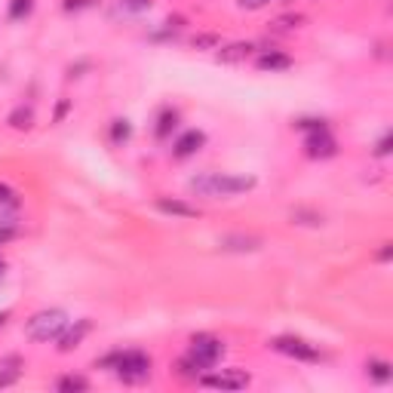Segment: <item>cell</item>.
Wrapping results in <instances>:
<instances>
[{
	"label": "cell",
	"instance_id": "cell-1",
	"mask_svg": "<svg viewBox=\"0 0 393 393\" xmlns=\"http://www.w3.org/2000/svg\"><path fill=\"white\" fill-rule=\"evenodd\" d=\"M188 188L200 197H240L246 191L255 188V178L252 175H233V172H203V175H194L188 182Z\"/></svg>",
	"mask_w": 393,
	"mask_h": 393
},
{
	"label": "cell",
	"instance_id": "cell-2",
	"mask_svg": "<svg viewBox=\"0 0 393 393\" xmlns=\"http://www.w3.org/2000/svg\"><path fill=\"white\" fill-rule=\"evenodd\" d=\"M102 365H108L123 384H144L151 378V356L144 350H114Z\"/></svg>",
	"mask_w": 393,
	"mask_h": 393
},
{
	"label": "cell",
	"instance_id": "cell-3",
	"mask_svg": "<svg viewBox=\"0 0 393 393\" xmlns=\"http://www.w3.org/2000/svg\"><path fill=\"white\" fill-rule=\"evenodd\" d=\"M68 314L59 307H50V310H37V314L28 320V326H25V332H28L31 341L37 344H46V341H59V335L68 329Z\"/></svg>",
	"mask_w": 393,
	"mask_h": 393
},
{
	"label": "cell",
	"instance_id": "cell-4",
	"mask_svg": "<svg viewBox=\"0 0 393 393\" xmlns=\"http://www.w3.org/2000/svg\"><path fill=\"white\" fill-rule=\"evenodd\" d=\"M188 356L206 372V369H212V365L224 356V341H222V338H215V335H194V338H191Z\"/></svg>",
	"mask_w": 393,
	"mask_h": 393
},
{
	"label": "cell",
	"instance_id": "cell-5",
	"mask_svg": "<svg viewBox=\"0 0 393 393\" xmlns=\"http://www.w3.org/2000/svg\"><path fill=\"white\" fill-rule=\"evenodd\" d=\"M271 347L277 354L289 356V360H298V363H320V350L314 347L305 338H295V335H277L271 341Z\"/></svg>",
	"mask_w": 393,
	"mask_h": 393
},
{
	"label": "cell",
	"instance_id": "cell-6",
	"mask_svg": "<svg viewBox=\"0 0 393 393\" xmlns=\"http://www.w3.org/2000/svg\"><path fill=\"white\" fill-rule=\"evenodd\" d=\"M305 154L314 157V160H326V157L338 154V142L329 135V129H320V133H310L305 142Z\"/></svg>",
	"mask_w": 393,
	"mask_h": 393
},
{
	"label": "cell",
	"instance_id": "cell-7",
	"mask_svg": "<svg viewBox=\"0 0 393 393\" xmlns=\"http://www.w3.org/2000/svg\"><path fill=\"white\" fill-rule=\"evenodd\" d=\"M200 384L206 387H222V390H243L249 384V375L246 372H218V375H200Z\"/></svg>",
	"mask_w": 393,
	"mask_h": 393
},
{
	"label": "cell",
	"instance_id": "cell-8",
	"mask_svg": "<svg viewBox=\"0 0 393 393\" xmlns=\"http://www.w3.org/2000/svg\"><path fill=\"white\" fill-rule=\"evenodd\" d=\"M154 206L163 212V215H172V218H184V222H191V218H200V209L191 203H184V200H169V197H157Z\"/></svg>",
	"mask_w": 393,
	"mask_h": 393
},
{
	"label": "cell",
	"instance_id": "cell-9",
	"mask_svg": "<svg viewBox=\"0 0 393 393\" xmlns=\"http://www.w3.org/2000/svg\"><path fill=\"white\" fill-rule=\"evenodd\" d=\"M89 329H93V326H89V320H77V326H71V323H68V329L59 335V350H61V354H68V350L80 347V341L86 338Z\"/></svg>",
	"mask_w": 393,
	"mask_h": 393
},
{
	"label": "cell",
	"instance_id": "cell-10",
	"mask_svg": "<svg viewBox=\"0 0 393 393\" xmlns=\"http://www.w3.org/2000/svg\"><path fill=\"white\" fill-rule=\"evenodd\" d=\"M203 142H206V135L200 133V129H188L184 135H178V142H175V157H191V154H197V151L203 148Z\"/></svg>",
	"mask_w": 393,
	"mask_h": 393
},
{
	"label": "cell",
	"instance_id": "cell-11",
	"mask_svg": "<svg viewBox=\"0 0 393 393\" xmlns=\"http://www.w3.org/2000/svg\"><path fill=\"white\" fill-rule=\"evenodd\" d=\"M258 68L261 71H289L292 68V59L286 52H277V50H267L258 56Z\"/></svg>",
	"mask_w": 393,
	"mask_h": 393
},
{
	"label": "cell",
	"instance_id": "cell-12",
	"mask_svg": "<svg viewBox=\"0 0 393 393\" xmlns=\"http://www.w3.org/2000/svg\"><path fill=\"white\" fill-rule=\"evenodd\" d=\"M218 246L222 249H233V252H255L261 246V240L258 237H224Z\"/></svg>",
	"mask_w": 393,
	"mask_h": 393
},
{
	"label": "cell",
	"instance_id": "cell-13",
	"mask_svg": "<svg viewBox=\"0 0 393 393\" xmlns=\"http://www.w3.org/2000/svg\"><path fill=\"white\" fill-rule=\"evenodd\" d=\"M365 375H369L372 381H378V384H387L393 378V369H390V363H384V360H372L369 365H365Z\"/></svg>",
	"mask_w": 393,
	"mask_h": 393
},
{
	"label": "cell",
	"instance_id": "cell-14",
	"mask_svg": "<svg viewBox=\"0 0 393 393\" xmlns=\"http://www.w3.org/2000/svg\"><path fill=\"white\" fill-rule=\"evenodd\" d=\"M252 50H255V44H231V46H224V50H218V59L222 61H240V59L249 56Z\"/></svg>",
	"mask_w": 393,
	"mask_h": 393
},
{
	"label": "cell",
	"instance_id": "cell-15",
	"mask_svg": "<svg viewBox=\"0 0 393 393\" xmlns=\"http://www.w3.org/2000/svg\"><path fill=\"white\" fill-rule=\"evenodd\" d=\"M175 123H178V111H172V108H166V111L160 114V120H157V139H166V135L175 129Z\"/></svg>",
	"mask_w": 393,
	"mask_h": 393
},
{
	"label": "cell",
	"instance_id": "cell-16",
	"mask_svg": "<svg viewBox=\"0 0 393 393\" xmlns=\"http://www.w3.org/2000/svg\"><path fill=\"white\" fill-rule=\"evenodd\" d=\"M31 123H34L31 108H16V111L10 114V126L12 129H31Z\"/></svg>",
	"mask_w": 393,
	"mask_h": 393
},
{
	"label": "cell",
	"instance_id": "cell-17",
	"mask_svg": "<svg viewBox=\"0 0 393 393\" xmlns=\"http://www.w3.org/2000/svg\"><path fill=\"white\" fill-rule=\"evenodd\" d=\"M3 369L6 372H0V387H10V384H16L19 375H22V372H19V360H16V356H12V360H6Z\"/></svg>",
	"mask_w": 393,
	"mask_h": 393
},
{
	"label": "cell",
	"instance_id": "cell-18",
	"mask_svg": "<svg viewBox=\"0 0 393 393\" xmlns=\"http://www.w3.org/2000/svg\"><path fill=\"white\" fill-rule=\"evenodd\" d=\"M56 387L59 390H89V381L86 378H80V375H65V378H59L56 381Z\"/></svg>",
	"mask_w": 393,
	"mask_h": 393
},
{
	"label": "cell",
	"instance_id": "cell-19",
	"mask_svg": "<svg viewBox=\"0 0 393 393\" xmlns=\"http://www.w3.org/2000/svg\"><path fill=\"white\" fill-rule=\"evenodd\" d=\"M274 25H277V31H292V28H298V25H305V16H298V12H289V16L274 19Z\"/></svg>",
	"mask_w": 393,
	"mask_h": 393
},
{
	"label": "cell",
	"instance_id": "cell-20",
	"mask_svg": "<svg viewBox=\"0 0 393 393\" xmlns=\"http://www.w3.org/2000/svg\"><path fill=\"white\" fill-rule=\"evenodd\" d=\"M194 46L197 50H222V37L218 34H197Z\"/></svg>",
	"mask_w": 393,
	"mask_h": 393
},
{
	"label": "cell",
	"instance_id": "cell-21",
	"mask_svg": "<svg viewBox=\"0 0 393 393\" xmlns=\"http://www.w3.org/2000/svg\"><path fill=\"white\" fill-rule=\"evenodd\" d=\"M129 135H133V126H129V120H114V126H111V139L120 144V142H126Z\"/></svg>",
	"mask_w": 393,
	"mask_h": 393
},
{
	"label": "cell",
	"instance_id": "cell-22",
	"mask_svg": "<svg viewBox=\"0 0 393 393\" xmlns=\"http://www.w3.org/2000/svg\"><path fill=\"white\" fill-rule=\"evenodd\" d=\"M34 0H12L10 3V19H25L31 12Z\"/></svg>",
	"mask_w": 393,
	"mask_h": 393
},
{
	"label": "cell",
	"instance_id": "cell-23",
	"mask_svg": "<svg viewBox=\"0 0 393 393\" xmlns=\"http://www.w3.org/2000/svg\"><path fill=\"white\" fill-rule=\"evenodd\" d=\"M120 6L129 12H144V10H151V0H120Z\"/></svg>",
	"mask_w": 393,
	"mask_h": 393
},
{
	"label": "cell",
	"instance_id": "cell-24",
	"mask_svg": "<svg viewBox=\"0 0 393 393\" xmlns=\"http://www.w3.org/2000/svg\"><path fill=\"white\" fill-rule=\"evenodd\" d=\"M295 126L307 129V133H320V129H326V120H298Z\"/></svg>",
	"mask_w": 393,
	"mask_h": 393
},
{
	"label": "cell",
	"instance_id": "cell-25",
	"mask_svg": "<svg viewBox=\"0 0 393 393\" xmlns=\"http://www.w3.org/2000/svg\"><path fill=\"white\" fill-rule=\"evenodd\" d=\"M240 10H261V6H267L271 0H237Z\"/></svg>",
	"mask_w": 393,
	"mask_h": 393
},
{
	"label": "cell",
	"instance_id": "cell-26",
	"mask_svg": "<svg viewBox=\"0 0 393 393\" xmlns=\"http://www.w3.org/2000/svg\"><path fill=\"white\" fill-rule=\"evenodd\" d=\"M68 108H71V102H68V99H61V102H59V108H56V117H52V120H56V123H61V120H65Z\"/></svg>",
	"mask_w": 393,
	"mask_h": 393
},
{
	"label": "cell",
	"instance_id": "cell-27",
	"mask_svg": "<svg viewBox=\"0 0 393 393\" xmlns=\"http://www.w3.org/2000/svg\"><path fill=\"white\" fill-rule=\"evenodd\" d=\"M387 151H390V135H384V139H381V142H378V148H375V154H378V157H384V154H387Z\"/></svg>",
	"mask_w": 393,
	"mask_h": 393
},
{
	"label": "cell",
	"instance_id": "cell-28",
	"mask_svg": "<svg viewBox=\"0 0 393 393\" xmlns=\"http://www.w3.org/2000/svg\"><path fill=\"white\" fill-rule=\"evenodd\" d=\"M12 197H16V194H12L6 184H0V203H12Z\"/></svg>",
	"mask_w": 393,
	"mask_h": 393
},
{
	"label": "cell",
	"instance_id": "cell-29",
	"mask_svg": "<svg viewBox=\"0 0 393 393\" xmlns=\"http://www.w3.org/2000/svg\"><path fill=\"white\" fill-rule=\"evenodd\" d=\"M378 258H381V261H387V258H390V243H384V249L378 252Z\"/></svg>",
	"mask_w": 393,
	"mask_h": 393
},
{
	"label": "cell",
	"instance_id": "cell-30",
	"mask_svg": "<svg viewBox=\"0 0 393 393\" xmlns=\"http://www.w3.org/2000/svg\"><path fill=\"white\" fill-rule=\"evenodd\" d=\"M3 323H6V314H0V329H3Z\"/></svg>",
	"mask_w": 393,
	"mask_h": 393
},
{
	"label": "cell",
	"instance_id": "cell-31",
	"mask_svg": "<svg viewBox=\"0 0 393 393\" xmlns=\"http://www.w3.org/2000/svg\"><path fill=\"white\" fill-rule=\"evenodd\" d=\"M3 267H6V265H3V258H0V277H3Z\"/></svg>",
	"mask_w": 393,
	"mask_h": 393
}]
</instances>
